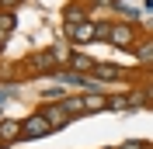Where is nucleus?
I'll use <instances>...</instances> for the list:
<instances>
[{"mask_svg":"<svg viewBox=\"0 0 153 149\" xmlns=\"http://www.w3.org/2000/svg\"><path fill=\"white\" fill-rule=\"evenodd\" d=\"M63 63H70V52L63 45H52V49H45V52H38V56L28 59V73H35V76H56L59 69H63Z\"/></svg>","mask_w":153,"mask_h":149,"instance_id":"nucleus-1","label":"nucleus"},{"mask_svg":"<svg viewBox=\"0 0 153 149\" xmlns=\"http://www.w3.org/2000/svg\"><path fill=\"white\" fill-rule=\"evenodd\" d=\"M136 24H111V45L115 49H136Z\"/></svg>","mask_w":153,"mask_h":149,"instance_id":"nucleus-2","label":"nucleus"},{"mask_svg":"<svg viewBox=\"0 0 153 149\" xmlns=\"http://www.w3.org/2000/svg\"><path fill=\"white\" fill-rule=\"evenodd\" d=\"M87 4L84 0H73V4H66V10H63V28H76V24H87Z\"/></svg>","mask_w":153,"mask_h":149,"instance_id":"nucleus-3","label":"nucleus"},{"mask_svg":"<svg viewBox=\"0 0 153 149\" xmlns=\"http://www.w3.org/2000/svg\"><path fill=\"white\" fill-rule=\"evenodd\" d=\"M49 132H52L49 118H42V114H31V118H25V135H21V139H42V135H49Z\"/></svg>","mask_w":153,"mask_h":149,"instance_id":"nucleus-4","label":"nucleus"},{"mask_svg":"<svg viewBox=\"0 0 153 149\" xmlns=\"http://www.w3.org/2000/svg\"><path fill=\"white\" fill-rule=\"evenodd\" d=\"M38 114H42V118H49V125H52V128H63V125L70 121V114H66V108H63V101L45 104V108H42Z\"/></svg>","mask_w":153,"mask_h":149,"instance_id":"nucleus-5","label":"nucleus"},{"mask_svg":"<svg viewBox=\"0 0 153 149\" xmlns=\"http://www.w3.org/2000/svg\"><path fill=\"white\" fill-rule=\"evenodd\" d=\"M66 38L73 45H84V42H97V31H94V21H87V24H76V28H63Z\"/></svg>","mask_w":153,"mask_h":149,"instance_id":"nucleus-6","label":"nucleus"},{"mask_svg":"<svg viewBox=\"0 0 153 149\" xmlns=\"http://www.w3.org/2000/svg\"><path fill=\"white\" fill-rule=\"evenodd\" d=\"M25 135V121L18 118H0V142H14Z\"/></svg>","mask_w":153,"mask_h":149,"instance_id":"nucleus-7","label":"nucleus"},{"mask_svg":"<svg viewBox=\"0 0 153 149\" xmlns=\"http://www.w3.org/2000/svg\"><path fill=\"white\" fill-rule=\"evenodd\" d=\"M70 69H73V73H80V76H84V73H94V59H91V56H84V52H70Z\"/></svg>","mask_w":153,"mask_h":149,"instance_id":"nucleus-8","label":"nucleus"},{"mask_svg":"<svg viewBox=\"0 0 153 149\" xmlns=\"http://www.w3.org/2000/svg\"><path fill=\"white\" fill-rule=\"evenodd\" d=\"M118 76H122V66H111V63H97L94 66V80H101V83H111Z\"/></svg>","mask_w":153,"mask_h":149,"instance_id":"nucleus-9","label":"nucleus"},{"mask_svg":"<svg viewBox=\"0 0 153 149\" xmlns=\"http://www.w3.org/2000/svg\"><path fill=\"white\" fill-rule=\"evenodd\" d=\"M136 59H139V63H153V35H146V38H139V42H136Z\"/></svg>","mask_w":153,"mask_h":149,"instance_id":"nucleus-10","label":"nucleus"},{"mask_svg":"<svg viewBox=\"0 0 153 149\" xmlns=\"http://www.w3.org/2000/svg\"><path fill=\"white\" fill-rule=\"evenodd\" d=\"M108 108V97H101V94H84V111L87 114H97Z\"/></svg>","mask_w":153,"mask_h":149,"instance_id":"nucleus-11","label":"nucleus"},{"mask_svg":"<svg viewBox=\"0 0 153 149\" xmlns=\"http://www.w3.org/2000/svg\"><path fill=\"white\" fill-rule=\"evenodd\" d=\"M63 108H66L70 121H73V118H80V114H87V111H84V97H66V101H63Z\"/></svg>","mask_w":153,"mask_h":149,"instance_id":"nucleus-12","label":"nucleus"},{"mask_svg":"<svg viewBox=\"0 0 153 149\" xmlns=\"http://www.w3.org/2000/svg\"><path fill=\"white\" fill-rule=\"evenodd\" d=\"M14 24H18V21H14V14H10V10H0V38H4V42L10 38Z\"/></svg>","mask_w":153,"mask_h":149,"instance_id":"nucleus-13","label":"nucleus"},{"mask_svg":"<svg viewBox=\"0 0 153 149\" xmlns=\"http://www.w3.org/2000/svg\"><path fill=\"white\" fill-rule=\"evenodd\" d=\"M108 108L111 111H129L132 104H129V94H118V97H108Z\"/></svg>","mask_w":153,"mask_h":149,"instance_id":"nucleus-14","label":"nucleus"},{"mask_svg":"<svg viewBox=\"0 0 153 149\" xmlns=\"http://www.w3.org/2000/svg\"><path fill=\"white\" fill-rule=\"evenodd\" d=\"M115 7L122 10V18H125V24H132V21L139 18V10H136V7H129V4H125V0H118V4H115Z\"/></svg>","mask_w":153,"mask_h":149,"instance_id":"nucleus-15","label":"nucleus"},{"mask_svg":"<svg viewBox=\"0 0 153 149\" xmlns=\"http://www.w3.org/2000/svg\"><path fill=\"white\" fill-rule=\"evenodd\" d=\"M94 31H97V42H111V24L108 21H97Z\"/></svg>","mask_w":153,"mask_h":149,"instance_id":"nucleus-16","label":"nucleus"},{"mask_svg":"<svg viewBox=\"0 0 153 149\" xmlns=\"http://www.w3.org/2000/svg\"><path fill=\"white\" fill-rule=\"evenodd\" d=\"M118 149H146V142H143V139H125Z\"/></svg>","mask_w":153,"mask_h":149,"instance_id":"nucleus-17","label":"nucleus"},{"mask_svg":"<svg viewBox=\"0 0 153 149\" xmlns=\"http://www.w3.org/2000/svg\"><path fill=\"white\" fill-rule=\"evenodd\" d=\"M18 4H21V0H0V7H7L10 14H14V7H18Z\"/></svg>","mask_w":153,"mask_h":149,"instance_id":"nucleus-18","label":"nucleus"},{"mask_svg":"<svg viewBox=\"0 0 153 149\" xmlns=\"http://www.w3.org/2000/svg\"><path fill=\"white\" fill-rule=\"evenodd\" d=\"M91 4H97V7H115L118 0H91Z\"/></svg>","mask_w":153,"mask_h":149,"instance_id":"nucleus-19","label":"nucleus"},{"mask_svg":"<svg viewBox=\"0 0 153 149\" xmlns=\"http://www.w3.org/2000/svg\"><path fill=\"white\" fill-rule=\"evenodd\" d=\"M10 94H14V90H10V87H4V90H0V104H4V101H7V97H10Z\"/></svg>","mask_w":153,"mask_h":149,"instance_id":"nucleus-20","label":"nucleus"},{"mask_svg":"<svg viewBox=\"0 0 153 149\" xmlns=\"http://www.w3.org/2000/svg\"><path fill=\"white\" fill-rule=\"evenodd\" d=\"M143 10H146V14H153V0H146V4H143Z\"/></svg>","mask_w":153,"mask_h":149,"instance_id":"nucleus-21","label":"nucleus"},{"mask_svg":"<svg viewBox=\"0 0 153 149\" xmlns=\"http://www.w3.org/2000/svg\"><path fill=\"white\" fill-rule=\"evenodd\" d=\"M0 49H4V38H0Z\"/></svg>","mask_w":153,"mask_h":149,"instance_id":"nucleus-22","label":"nucleus"},{"mask_svg":"<svg viewBox=\"0 0 153 149\" xmlns=\"http://www.w3.org/2000/svg\"><path fill=\"white\" fill-rule=\"evenodd\" d=\"M0 149H4V142H0Z\"/></svg>","mask_w":153,"mask_h":149,"instance_id":"nucleus-23","label":"nucleus"},{"mask_svg":"<svg viewBox=\"0 0 153 149\" xmlns=\"http://www.w3.org/2000/svg\"><path fill=\"white\" fill-rule=\"evenodd\" d=\"M115 149H118V146H115Z\"/></svg>","mask_w":153,"mask_h":149,"instance_id":"nucleus-24","label":"nucleus"}]
</instances>
